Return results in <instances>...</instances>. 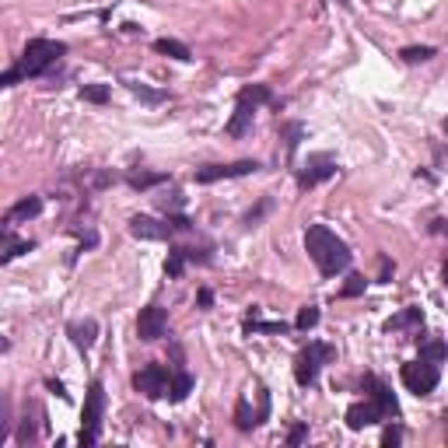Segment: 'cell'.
I'll return each mask as SVG.
<instances>
[{"instance_id": "7402d4cb", "label": "cell", "mask_w": 448, "mask_h": 448, "mask_svg": "<svg viewBox=\"0 0 448 448\" xmlns=\"http://www.w3.org/2000/svg\"><path fill=\"white\" fill-rule=\"evenodd\" d=\"M294 326H298V329H305V333H308L312 326H319V308H315V305H305V308L298 312Z\"/></svg>"}, {"instance_id": "8992f818", "label": "cell", "mask_w": 448, "mask_h": 448, "mask_svg": "<svg viewBox=\"0 0 448 448\" xmlns=\"http://www.w3.org/2000/svg\"><path fill=\"white\" fill-rule=\"evenodd\" d=\"M399 378H403V385L413 392V396H431L435 389H438V364H431V361H410V364H403V371H399Z\"/></svg>"}, {"instance_id": "1f68e13d", "label": "cell", "mask_w": 448, "mask_h": 448, "mask_svg": "<svg viewBox=\"0 0 448 448\" xmlns=\"http://www.w3.org/2000/svg\"><path fill=\"white\" fill-rule=\"evenodd\" d=\"M162 207H165V210H179V207H182V196H179V193H172V196H162Z\"/></svg>"}, {"instance_id": "277c9868", "label": "cell", "mask_w": 448, "mask_h": 448, "mask_svg": "<svg viewBox=\"0 0 448 448\" xmlns=\"http://www.w3.org/2000/svg\"><path fill=\"white\" fill-rule=\"evenodd\" d=\"M333 358H337V351H333L329 344L312 340L308 347H301V351H298V358H294V378H298V385H315V378H319L322 364H326V361H333Z\"/></svg>"}, {"instance_id": "9a60e30c", "label": "cell", "mask_w": 448, "mask_h": 448, "mask_svg": "<svg viewBox=\"0 0 448 448\" xmlns=\"http://www.w3.org/2000/svg\"><path fill=\"white\" fill-rule=\"evenodd\" d=\"M333 176H337V165H333L329 158H319V165H312L308 172H301V176H298V186H301V189H312V186L333 179Z\"/></svg>"}, {"instance_id": "d6a6232c", "label": "cell", "mask_w": 448, "mask_h": 448, "mask_svg": "<svg viewBox=\"0 0 448 448\" xmlns=\"http://www.w3.org/2000/svg\"><path fill=\"white\" fill-rule=\"evenodd\" d=\"M392 273H396V267H392V263H389V260H382V273H378V280H382V284H385V280H389V277H392Z\"/></svg>"}, {"instance_id": "5bb4252c", "label": "cell", "mask_w": 448, "mask_h": 448, "mask_svg": "<svg viewBox=\"0 0 448 448\" xmlns=\"http://www.w3.org/2000/svg\"><path fill=\"white\" fill-rule=\"evenodd\" d=\"M39 214H42V200H39V196H25V200H18V203L7 210L4 224H18V221H28V217H39Z\"/></svg>"}, {"instance_id": "e575fe53", "label": "cell", "mask_w": 448, "mask_h": 448, "mask_svg": "<svg viewBox=\"0 0 448 448\" xmlns=\"http://www.w3.org/2000/svg\"><path fill=\"white\" fill-rule=\"evenodd\" d=\"M210 301H214V294H210V291L203 287V291H200V305H210Z\"/></svg>"}, {"instance_id": "836d02e7", "label": "cell", "mask_w": 448, "mask_h": 448, "mask_svg": "<svg viewBox=\"0 0 448 448\" xmlns=\"http://www.w3.org/2000/svg\"><path fill=\"white\" fill-rule=\"evenodd\" d=\"M46 385H49V389H53V392H56V396H60V399H67V389H63V385H60V382H53V378H49V382H46Z\"/></svg>"}, {"instance_id": "8d00e7d4", "label": "cell", "mask_w": 448, "mask_h": 448, "mask_svg": "<svg viewBox=\"0 0 448 448\" xmlns=\"http://www.w3.org/2000/svg\"><path fill=\"white\" fill-rule=\"evenodd\" d=\"M445 284H448V263H445Z\"/></svg>"}, {"instance_id": "ba28073f", "label": "cell", "mask_w": 448, "mask_h": 448, "mask_svg": "<svg viewBox=\"0 0 448 448\" xmlns=\"http://www.w3.org/2000/svg\"><path fill=\"white\" fill-rule=\"evenodd\" d=\"M169 333V315H165V308L162 305H147L144 312H140V319H137V337L144 340V344H155V340H162Z\"/></svg>"}, {"instance_id": "74e56055", "label": "cell", "mask_w": 448, "mask_h": 448, "mask_svg": "<svg viewBox=\"0 0 448 448\" xmlns=\"http://www.w3.org/2000/svg\"><path fill=\"white\" fill-rule=\"evenodd\" d=\"M445 438H448V424H445Z\"/></svg>"}, {"instance_id": "7a4b0ae2", "label": "cell", "mask_w": 448, "mask_h": 448, "mask_svg": "<svg viewBox=\"0 0 448 448\" xmlns=\"http://www.w3.org/2000/svg\"><path fill=\"white\" fill-rule=\"evenodd\" d=\"M63 53H67V46L56 42V39H32L25 46V53H21L18 71H21V78H42L49 67H56V60Z\"/></svg>"}, {"instance_id": "2e32d148", "label": "cell", "mask_w": 448, "mask_h": 448, "mask_svg": "<svg viewBox=\"0 0 448 448\" xmlns=\"http://www.w3.org/2000/svg\"><path fill=\"white\" fill-rule=\"evenodd\" d=\"M424 326V312L420 308H403L399 315H392L385 322V333H396V329H420Z\"/></svg>"}, {"instance_id": "d6986e66", "label": "cell", "mask_w": 448, "mask_h": 448, "mask_svg": "<svg viewBox=\"0 0 448 448\" xmlns=\"http://www.w3.org/2000/svg\"><path fill=\"white\" fill-rule=\"evenodd\" d=\"M189 392H193V375H186V371H172V382H169V399H172V403H182Z\"/></svg>"}, {"instance_id": "ac0fdd59", "label": "cell", "mask_w": 448, "mask_h": 448, "mask_svg": "<svg viewBox=\"0 0 448 448\" xmlns=\"http://www.w3.org/2000/svg\"><path fill=\"white\" fill-rule=\"evenodd\" d=\"M155 49H158L162 56H172V60H179V63H189V60H193L189 46H186V42H179V39H158V42H155Z\"/></svg>"}, {"instance_id": "7c38bea8", "label": "cell", "mask_w": 448, "mask_h": 448, "mask_svg": "<svg viewBox=\"0 0 448 448\" xmlns=\"http://www.w3.org/2000/svg\"><path fill=\"white\" fill-rule=\"evenodd\" d=\"M364 389H371V399L382 406V413H385V417H399V403H396V396L389 392V385H385L382 378L364 375Z\"/></svg>"}, {"instance_id": "8fae6325", "label": "cell", "mask_w": 448, "mask_h": 448, "mask_svg": "<svg viewBox=\"0 0 448 448\" xmlns=\"http://www.w3.org/2000/svg\"><path fill=\"white\" fill-rule=\"evenodd\" d=\"M378 420H385V413H382V406L368 396L364 403H354L351 410H347V428L351 431H361V428H368V424H378Z\"/></svg>"}, {"instance_id": "52a82bcc", "label": "cell", "mask_w": 448, "mask_h": 448, "mask_svg": "<svg viewBox=\"0 0 448 448\" xmlns=\"http://www.w3.org/2000/svg\"><path fill=\"white\" fill-rule=\"evenodd\" d=\"M169 382H172V375H169V368H162V364H147V368H140V371L133 375V389L144 392L147 399L169 396Z\"/></svg>"}, {"instance_id": "3957f363", "label": "cell", "mask_w": 448, "mask_h": 448, "mask_svg": "<svg viewBox=\"0 0 448 448\" xmlns=\"http://www.w3.org/2000/svg\"><path fill=\"white\" fill-rule=\"evenodd\" d=\"M270 102V88L267 85H253V88H242L235 98V116L228 119V137H246V130L253 126V116L256 109Z\"/></svg>"}, {"instance_id": "cb8c5ba5", "label": "cell", "mask_w": 448, "mask_h": 448, "mask_svg": "<svg viewBox=\"0 0 448 448\" xmlns=\"http://www.w3.org/2000/svg\"><path fill=\"white\" fill-rule=\"evenodd\" d=\"M420 358L431 361V364H438V361L448 358V347L442 344V340H435V344H424V347H420Z\"/></svg>"}, {"instance_id": "44dd1931", "label": "cell", "mask_w": 448, "mask_h": 448, "mask_svg": "<svg viewBox=\"0 0 448 448\" xmlns=\"http://www.w3.org/2000/svg\"><path fill=\"white\" fill-rule=\"evenodd\" d=\"M186 263H189V253H186V249H172L169 260H165V273H169V277H182Z\"/></svg>"}, {"instance_id": "484cf974", "label": "cell", "mask_w": 448, "mask_h": 448, "mask_svg": "<svg viewBox=\"0 0 448 448\" xmlns=\"http://www.w3.org/2000/svg\"><path fill=\"white\" fill-rule=\"evenodd\" d=\"M169 176H151V172H140V176H130V186L133 189H151V186H158V182H165Z\"/></svg>"}, {"instance_id": "603a6c76", "label": "cell", "mask_w": 448, "mask_h": 448, "mask_svg": "<svg viewBox=\"0 0 448 448\" xmlns=\"http://www.w3.org/2000/svg\"><path fill=\"white\" fill-rule=\"evenodd\" d=\"M81 98L91 102V105H105V102H109V88H105V85H85V88H81Z\"/></svg>"}, {"instance_id": "4fadbf2b", "label": "cell", "mask_w": 448, "mask_h": 448, "mask_svg": "<svg viewBox=\"0 0 448 448\" xmlns=\"http://www.w3.org/2000/svg\"><path fill=\"white\" fill-rule=\"evenodd\" d=\"M67 337L74 340L78 351H91L95 337H98V322L95 319H78V322H67Z\"/></svg>"}, {"instance_id": "4dcf8cb0", "label": "cell", "mask_w": 448, "mask_h": 448, "mask_svg": "<svg viewBox=\"0 0 448 448\" xmlns=\"http://www.w3.org/2000/svg\"><path fill=\"white\" fill-rule=\"evenodd\" d=\"M18 81H21V71H18V67H11V71L0 78V85H4V88H14Z\"/></svg>"}, {"instance_id": "d4e9b609", "label": "cell", "mask_w": 448, "mask_h": 448, "mask_svg": "<svg viewBox=\"0 0 448 448\" xmlns=\"http://www.w3.org/2000/svg\"><path fill=\"white\" fill-rule=\"evenodd\" d=\"M364 284H368V280H364L361 273H351L347 284H344V291H340V298H358V294H364Z\"/></svg>"}, {"instance_id": "e0dca14e", "label": "cell", "mask_w": 448, "mask_h": 448, "mask_svg": "<svg viewBox=\"0 0 448 448\" xmlns=\"http://www.w3.org/2000/svg\"><path fill=\"white\" fill-rule=\"evenodd\" d=\"M263 420H260V413H253V406H249V399L242 396L238 403H235V428L238 431H253V428H260Z\"/></svg>"}, {"instance_id": "f546056e", "label": "cell", "mask_w": 448, "mask_h": 448, "mask_svg": "<svg viewBox=\"0 0 448 448\" xmlns=\"http://www.w3.org/2000/svg\"><path fill=\"white\" fill-rule=\"evenodd\" d=\"M399 442H403V431H399V428H385V435H382V445H385V448H396Z\"/></svg>"}, {"instance_id": "d590c367", "label": "cell", "mask_w": 448, "mask_h": 448, "mask_svg": "<svg viewBox=\"0 0 448 448\" xmlns=\"http://www.w3.org/2000/svg\"><path fill=\"white\" fill-rule=\"evenodd\" d=\"M442 130H445V133H448V119H445V123H442Z\"/></svg>"}, {"instance_id": "6da1fadb", "label": "cell", "mask_w": 448, "mask_h": 448, "mask_svg": "<svg viewBox=\"0 0 448 448\" xmlns=\"http://www.w3.org/2000/svg\"><path fill=\"white\" fill-rule=\"evenodd\" d=\"M305 253L312 256V263L319 267L322 277H337L340 270L351 267V249L344 238H337V231H329L326 224H312L305 231Z\"/></svg>"}, {"instance_id": "30bf717a", "label": "cell", "mask_w": 448, "mask_h": 448, "mask_svg": "<svg viewBox=\"0 0 448 448\" xmlns=\"http://www.w3.org/2000/svg\"><path fill=\"white\" fill-rule=\"evenodd\" d=\"M130 235H137L144 242H165L172 235V228H169V221L162 224V221H155L147 214H137V217H130Z\"/></svg>"}, {"instance_id": "9c48e42d", "label": "cell", "mask_w": 448, "mask_h": 448, "mask_svg": "<svg viewBox=\"0 0 448 448\" xmlns=\"http://www.w3.org/2000/svg\"><path fill=\"white\" fill-rule=\"evenodd\" d=\"M260 169V162H231V165H207V169H196V182H221V179H238V176H253Z\"/></svg>"}, {"instance_id": "83f0119b", "label": "cell", "mask_w": 448, "mask_h": 448, "mask_svg": "<svg viewBox=\"0 0 448 448\" xmlns=\"http://www.w3.org/2000/svg\"><path fill=\"white\" fill-rule=\"evenodd\" d=\"M130 91L137 98H144V102H165V91H151V88H144V85H130Z\"/></svg>"}, {"instance_id": "ffe728a7", "label": "cell", "mask_w": 448, "mask_h": 448, "mask_svg": "<svg viewBox=\"0 0 448 448\" xmlns=\"http://www.w3.org/2000/svg\"><path fill=\"white\" fill-rule=\"evenodd\" d=\"M399 56H403L406 63H424V60L435 56V46H403Z\"/></svg>"}, {"instance_id": "f1b7e54d", "label": "cell", "mask_w": 448, "mask_h": 448, "mask_svg": "<svg viewBox=\"0 0 448 448\" xmlns=\"http://www.w3.org/2000/svg\"><path fill=\"white\" fill-rule=\"evenodd\" d=\"M305 438H308V428H305V424H294V428L287 431V445H301Z\"/></svg>"}, {"instance_id": "5b68a950", "label": "cell", "mask_w": 448, "mask_h": 448, "mask_svg": "<svg viewBox=\"0 0 448 448\" xmlns=\"http://www.w3.org/2000/svg\"><path fill=\"white\" fill-rule=\"evenodd\" d=\"M102 410H105V385L95 378L88 385V399H85V424H81V435L78 442L85 448H91L98 442V431H102Z\"/></svg>"}, {"instance_id": "4316f807", "label": "cell", "mask_w": 448, "mask_h": 448, "mask_svg": "<svg viewBox=\"0 0 448 448\" xmlns=\"http://www.w3.org/2000/svg\"><path fill=\"white\" fill-rule=\"evenodd\" d=\"M246 329H263V333H287V322H256L253 315L246 319Z\"/></svg>"}]
</instances>
